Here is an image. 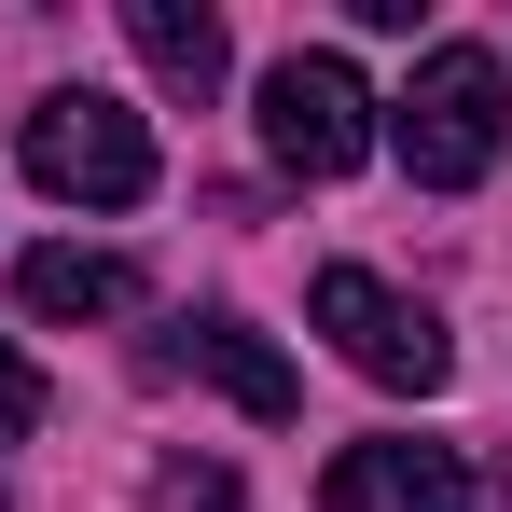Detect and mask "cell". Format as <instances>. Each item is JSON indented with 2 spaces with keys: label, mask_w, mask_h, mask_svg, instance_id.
I'll list each match as a JSON object with an SVG mask.
<instances>
[{
  "label": "cell",
  "mask_w": 512,
  "mask_h": 512,
  "mask_svg": "<svg viewBox=\"0 0 512 512\" xmlns=\"http://www.w3.org/2000/svg\"><path fill=\"white\" fill-rule=\"evenodd\" d=\"M28 180L56 208H139L153 194V125L125 97H97V84H56L28 111Z\"/></svg>",
  "instance_id": "obj_2"
},
{
  "label": "cell",
  "mask_w": 512,
  "mask_h": 512,
  "mask_svg": "<svg viewBox=\"0 0 512 512\" xmlns=\"http://www.w3.org/2000/svg\"><path fill=\"white\" fill-rule=\"evenodd\" d=\"M263 153L291 180H346L374 153V84H360L346 56H277V70H263Z\"/></svg>",
  "instance_id": "obj_4"
},
{
  "label": "cell",
  "mask_w": 512,
  "mask_h": 512,
  "mask_svg": "<svg viewBox=\"0 0 512 512\" xmlns=\"http://www.w3.org/2000/svg\"><path fill=\"white\" fill-rule=\"evenodd\" d=\"M28 429H42V374L0 346V443H28Z\"/></svg>",
  "instance_id": "obj_10"
},
{
  "label": "cell",
  "mask_w": 512,
  "mask_h": 512,
  "mask_svg": "<svg viewBox=\"0 0 512 512\" xmlns=\"http://www.w3.org/2000/svg\"><path fill=\"white\" fill-rule=\"evenodd\" d=\"M125 42H139V70H153L167 97H194V111H208V97H222V70H236L208 0H125Z\"/></svg>",
  "instance_id": "obj_6"
},
{
  "label": "cell",
  "mask_w": 512,
  "mask_h": 512,
  "mask_svg": "<svg viewBox=\"0 0 512 512\" xmlns=\"http://www.w3.org/2000/svg\"><path fill=\"white\" fill-rule=\"evenodd\" d=\"M388 139H402V167H416V194H471V180L499 167L512 139V84L485 42H429L416 84L388 97Z\"/></svg>",
  "instance_id": "obj_1"
},
{
  "label": "cell",
  "mask_w": 512,
  "mask_h": 512,
  "mask_svg": "<svg viewBox=\"0 0 512 512\" xmlns=\"http://www.w3.org/2000/svg\"><path fill=\"white\" fill-rule=\"evenodd\" d=\"M319 512H471V471H457V443L374 429V443H346L319 471Z\"/></svg>",
  "instance_id": "obj_5"
},
{
  "label": "cell",
  "mask_w": 512,
  "mask_h": 512,
  "mask_svg": "<svg viewBox=\"0 0 512 512\" xmlns=\"http://www.w3.org/2000/svg\"><path fill=\"white\" fill-rule=\"evenodd\" d=\"M180 360H194V374H208V388H222L236 416H263V429L305 402V388H291V360H277L250 319H180Z\"/></svg>",
  "instance_id": "obj_7"
},
{
  "label": "cell",
  "mask_w": 512,
  "mask_h": 512,
  "mask_svg": "<svg viewBox=\"0 0 512 512\" xmlns=\"http://www.w3.org/2000/svg\"><path fill=\"white\" fill-rule=\"evenodd\" d=\"M305 319H319V333L346 346V360H360V374H374V388H443V374H457V346H443V319H429L416 291H388V277H374V263H319V291H305Z\"/></svg>",
  "instance_id": "obj_3"
},
{
  "label": "cell",
  "mask_w": 512,
  "mask_h": 512,
  "mask_svg": "<svg viewBox=\"0 0 512 512\" xmlns=\"http://www.w3.org/2000/svg\"><path fill=\"white\" fill-rule=\"evenodd\" d=\"M153 512H250V499H236V471H208V457H167V471H153Z\"/></svg>",
  "instance_id": "obj_9"
},
{
  "label": "cell",
  "mask_w": 512,
  "mask_h": 512,
  "mask_svg": "<svg viewBox=\"0 0 512 512\" xmlns=\"http://www.w3.org/2000/svg\"><path fill=\"white\" fill-rule=\"evenodd\" d=\"M14 305H28V319H125V305H139V263H111V250H28L14 263Z\"/></svg>",
  "instance_id": "obj_8"
}]
</instances>
